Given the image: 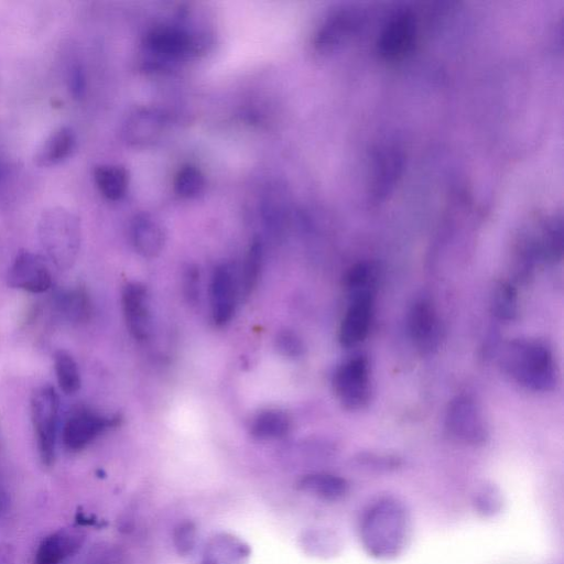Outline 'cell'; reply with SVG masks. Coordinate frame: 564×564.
Returning <instances> with one entry per match:
<instances>
[{
	"label": "cell",
	"instance_id": "cell-1",
	"mask_svg": "<svg viewBox=\"0 0 564 564\" xmlns=\"http://www.w3.org/2000/svg\"><path fill=\"white\" fill-rule=\"evenodd\" d=\"M410 533V520L403 504L384 498L368 506L361 519L360 536L368 555L381 560L394 559L404 551Z\"/></svg>",
	"mask_w": 564,
	"mask_h": 564
},
{
	"label": "cell",
	"instance_id": "cell-2",
	"mask_svg": "<svg viewBox=\"0 0 564 564\" xmlns=\"http://www.w3.org/2000/svg\"><path fill=\"white\" fill-rule=\"evenodd\" d=\"M500 362L507 375L533 392H551L558 384L555 356L539 340L518 339L506 343Z\"/></svg>",
	"mask_w": 564,
	"mask_h": 564
},
{
	"label": "cell",
	"instance_id": "cell-3",
	"mask_svg": "<svg viewBox=\"0 0 564 564\" xmlns=\"http://www.w3.org/2000/svg\"><path fill=\"white\" fill-rule=\"evenodd\" d=\"M39 238L52 264L60 270L73 267L81 247V222L77 215L64 208H51L42 213Z\"/></svg>",
	"mask_w": 564,
	"mask_h": 564
},
{
	"label": "cell",
	"instance_id": "cell-4",
	"mask_svg": "<svg viewBox=\"0 0 564 564\" xmlns=\"http://www.w3.org/2000/svg\"><path fill=\"white\" fill-rule=\"evenodd\" d=\"M150 69H165L202 48L197 37L181 26L162 25L151 29L144 39Z\"/></svg>",
	"mask_w": 564,
	"mask_h": 564
},
{
	"label": "cell",
	"instance_id": "cell-5",
	"mask_svg": "<svg viewBox=\"0 0 564 564\" xmlns=\"http://www.w3.org/2000/svg\"><path fill=\"white\" fill-rule=\"evenodd\" d=\"M31 421L41 463L51 468L56 461L60 401L50 385L37 388L30 400Z\"/></svg>",
	"mask_w": 564,
	"mask_h": 564
},
{
	"label": "cell",
	"instance_id": "cell-6",
	"mask_svg": "<svg viewBox=\"0 0 564 564\" xmlns=\"http://www.w3.org/2000/svg\"><path fill=\"white\" fill-rule=\"evenodd\" d=\"M333 389L342 406L349 410H362L372 397L370 362L365 356H355L335 372Z\"/></svg>",
	"mask_w": 564,
	"mask_h": 564
},
{
	"label": "cell",
	"instance_id": "cell-7",
	"mask_svg": "<svg viewBox=\"0 0 564 564\" xmlns=\"http://www.w3.org/2000/svg\"><path fill=\"white\" fill-rule=\"evenodd\" d=\"M446 428L449 435L471 446H482L490 432L476 401L468 395L455 397L447 410Z\"/></svg>",
	"mask_w": 564,
	"mask_h": 564
},
{
	"label": "cell",
	"instance_id": "cell-8",
	"mask_svg": "<svg viewBox=\"0 0 564 564\" xmlns=\"http://www.w3.org/2000/svg\"><path fill=\"white\" fill-rule=\"evenodd\" d=\"M122 419L105 416L89 408L79 407L65 421L62 439L65 449L77 453L88 448L107 430L116 428Z\"/></svg>",
	"mask_w": 564,
	"mask_h": 564
},
{
	"label": "cell",
	"instance_id": "cell-9",
	"mask_svg": "<svg viewBox=\"0 0 564 564\" xmlns=\"http://www.w3.org/2000/svg\"><path fill=\"white\" fill-rule=\"evenodd\" d=\"M10 288L43 294L52 286L51 271L42 256L28 251L21 252L14 260L7 275Z\"/></svg>",
	"mask_w": 564,
	"mask_h": 564
},
{
	"label": "cell",
	"instance_id": "cell-10",
	"mask_svg": "<svg viewBox=\"0 0 564 564\" xmlns=\"http://www.w3.org/2000/svg\"><path fill=\"white\" fill-rule=\"evenodd\" d=\"M410 338L422 354L438 350L442 339L441 321L436 307L428 299H419L408 316Z\"/></svg>",
	"mask_w": 564,
	"mask_h": 564
},
{
	"label": "cell",
	"instance_id": "cell-11",
	"mask_svg": "<svg viewBox=\"0 0 564 564\" xmlns=\"http://www.w3.org/2000/svg\"><path fill=\"white\" fill-rule=\"evenodd\" d=\"M167 118L155 108L140 107L130 113L123 125V137L129 146H153L164 135Z\"/></svg>",
	"mask_w": 564,
	"mask_h": 564
},
{
	"label": "cell",
	"instance_id": "cell-12",
	"mask_svg": "<svg viewBox=\"0 0 564 564\" xmlns=\"http://www.w3.org/2000/svg\"><path fill=\"white\" fill-rule=\"evenodd\" d=\"M122 305L127 329L138 342H146L153 331L147 288L139 282L124 287Z\"/></svg>",
	"mask_w": 564,
	"mask_h": 564
},
{
	"label": "cell",
	"instance_id": "cell-13",
	"mask_svg": "<svg viewBox=\"0 0 564 564\" xmlns=\"http://www.w3.org/2000/svg\"><path fill=\"white\" fill-rule=\"evenodd\" d=\"M238 286L232 268L223 264L216 267L211 279V313L215 325L225 327L235 314Z\"/></svg>",
	"mask_w": 564,
	"mask_h": 564
},
{
	"label": "cell",
	"instance_id": "cell-14",
	"mask_svg": "<svg viewBox=\"0 0 564 564\" xmlns=\"http://www.w3.org/2000/svg\"><path fill=\"white\" fill-rule=\"evenodd\" d=\"M374 307V292L351 297L350 307L340 325L339 340L345 347L363 342L370 332Z\"/></svg>",
	"mask_w": 564,
	"mask_h": 564
},
{
	"label": "cell",
	"instance_id": "cell-15",
	"mask_svg": "<svg viewBox=\"0 0 564 564\" xmlns=\"http://www.w3.org/2000/svg\"><path fill=\"white\" fill-rule=\"evenodd\" d=\"M416 34L415 17L410 13H400L384 28L378 40V51L387 60L403 58L414 47Z\"/></svg>",
	"mask_w": 564,
	"mask_h": 564
},
{
	"label": "cell",
	"instance_id": "cell-16",
	"mask_svg": "<svg viewBox=\"0 0 564 564\" xmlns=\"http://www.w3.org/2000/svg\"><path fill=\"white\" fill-rule=\"evenodd\" d=\"M86 534L81 527L63 528L40 542L34 564H61L77 555L84 545Z\"/></svg>",
	"mask_w": 564,
	"mask_h": 564
},
{
	"label": "cell",
	"instance_id": "cell-17",
	"mask_svg": "<svg viewBox=\"0 0 564 564\" xmlns=\"http://www.w3.org/2000/svg\"><path fill=\"white\" fill-rule=\"evenodd\" d=\"M77 149V136L73 129L60 127L43 141L35 155V164L41 168H49L68 160Z\"/></svg>",
	"mask_w": 564,
	"mask_h": 564
},
{
	"label": "cell",
	"instance_id": "cell-18",
	"mask_svg": "<svg viewBox=\"0 0 564 564\" xmlns=\"http://www.w3.org/2000/svg\"><path fill=\"white\" fill-rule=\"evenodd\" d=\"M130 237L136 252L146 258L160 255L165 247L166 234L159 222L148 214H139L130 226Z\"/></svg>",
	"mask_w": 564,
	"mask_h": 564
},
{
	"label": "cell",
	"instance_id": "cell-19",
	"mask_svg": "<svg viewBox=\"0 0 564 564\" xmlns=\"http://www.w3.org/2000/svg\"><path fill=\"white\" fill-rule=\"evenodd\" d=\"M251 548L233 535L219 534L206 545L202 564H248Z\"/></svg>",
	"mask_w": 564,
	"mask_h": 564
},
{
	"label": "cell",
	"instance_id": "cell-20",
	"mask_svg": "<svg viewBox=\"0 0 564 564\" xmlns=\"http://www.w3.org/2000/svg\"><path fill=\"white\" fill-rule=\"evenodd\" d=\"M297 488L298 491L328 502L341 501L350 491V485L346 480L328 473L305 475L298 481Z\"/></svg>",
	"mask_w": 564,
	"mask_h": 564
},
{
	"label": "cell",
	"instance_id": "cell-21",
	"mask_svg": "<svg viewBox=\"0 0 564 564\" xmlns=\"http://www.w3.org/2000/svg\"><path fill=\"white\" fill-rule=\"evenodd\" d=\"M291 428V417L279 409L260 411L251 423L252 436L263 441L285 438Z\"/></svg>",
	"mask_w": 564,
	"mask_h": 564
},
{
	"label": "cell",
	"instance_id": "cell-22",
	"mask_svg": "<svg viewBox=\"0 0 564 564\" xmlns=\"http://www.w3.org/2000/svg\"><path fill=\"white\" fill-rule=\"evenodd\" d=\"M93 179L97 190L107 200L121 201L128 191L129 172L123 166H97L93 171Z\"/></svg>",
	"mask_w": 564,
	"mask_h": 564
},
{
	"label": "cell",
	"instance_id": "cell-23",
	"mask_svg": "<svg viewBox=\"0 0 564 564\" xmlns=\"http://www.w3.org/2000/svg\"><path fill=\"white\" fill-rule=\"evenodd\" d=\"M355 25V20L350 12H338L325 21L318 32L314 46L320 51H329L349 35Z\"/></svg>",
	"mask_w": 564,
	"mask_h": 564
},
{
	"label": "cell",
	"instance_id": "cell-24",
	"mask_svg": "<svg viewBox=\"0 0 564 564\" xmlns=\"http://www.w3.org/2000/svg\"><path fill=\"white\" fill-rule=\"evenodd\" d=\"M58 305L65 318L75 323L88 322L91 319L93 306L88 290L82 286L63 292Z\"/></svg>",
	"mask_w": 564,
	"mask_h": 564
},
{
	"label": "cell",
	"instance_id": "cell-25",
	"mask_svg": "<svg viewBox=\"0 0 564 564\" xmlns=\"http://www.w3.org/2000/svg\"><path fill=\"white\" fill-rule=\"evenodd\" d=\"M54 370L60 389L65 395H74L81 389V375L73 356L64 350L54 354Z\"/></svg>",
	"mask_w": 564,
	"mask_h": 564
},
{
	"label": "cell",
	"instance_id": "cell-26",
	"mask_svg": "<svg viewBox=\"0 0 564 564\" xmlns=\"http://www.w3.org/2000/svg\"><path fill=\"white\" fill-rule=\"evenodd\" d=\"M263 263V243L259 238H255L248 247L242 271L241 288L246 297L253 294L256 289L260 276H262Z\"/></svg>",
	"mask_w": 564,
	"mask_h": 564
},
{
	"label": "cell",
	"instance_id": "cell-27",
	"mask_svg": "<svg viewBox=\"0 0 564 564\" xmlns=\"http://www.w3.org/2000/svg\"><path fill=\"white\" fill-rule=\"evenodd\" d=\"M492 312L496 319L504 322L516 320L518 316V295L509 282H500L494 289Z\"/></svg>",
	"mask_w": 564,
	"mask_h": 564
},
{
	"label": "cell",
	"instance_id": "cell-28",
	"mask_svg": "<svg viewBox=\"0 0 564 564\" xmlns=\"http://www.w3.org/2000/svg\"><path fill=\"white\" fill-rule=\"evenodd\" d=\"M263 216L268 231L278 235L285 230L288 218L287 199L274 190L269 191L263 203Z\"/></svg>",
	"mask_w": 564,
	"mask_h": 564
},
{
	"label": "cell",
	"instance_id": "cell-29",
	"mask_svg": "<svg viewBox=\"0 0 564 564\" xmlns=\"http://www.w3.org/2000/svg\"><path fill=\"white\" fill-rule=\"evenodd\" d=\"M400 167V159L395 151H385V153L379 157L375 182V197L379 199L385 197L389 192V188L394 186Z\"/></svg>",
	"mask_w": 564,
	"mask_h": 564
},
{
	"label": "cell",
	"instance_id": "cell-30",
	"mask_svg": "<svg viewBox=\"0 0 564 564\" xmlns=\"http://www.w3.org/2000/svg\"><path fill=\"white\" fill-rule=\"evenodd\" d=\"M204 188L205 178L197 166L186 165L178 171L175 179V192L180 198H198Z\"/></svg>",
	"mask_w": 564,
	"mask_h": 564
},
{
	"label": "cell",
	"instance_id": "cell-31",
	"mask_svg": "<svg viewBox=\"0 0 564 564\" xmlns=\"http://www.w3.org/2000/svg\"><path fill=\"white\" fill-rule=\"evenodd\" d=\"M375 271L371 265L357 264L346 276V287L349 289L350 297L374 292Z\"/></svg>",
	"mask_w": 564,
	"mask_h": 564
},
{
	"label": "cell",
	"instance_id": "cell-32",
	"mask_svg": "<svg viewBox=\"0 0 564 564\" xmlns=\"http://www.w3.org/2000/svg\"><path fill=\"white\" fill-rule=\"evenodd\" d=\"M275 346L281 356L290 360H298L306 353V345L300 336L289 330L281 331L277 334Z\"/></svg>",
	"mask_w": 564,
	"mask_h": 564
},
{
	"label": "cell",
	"instance_id": "cell-33",
	"mask_svg": "<svg viewBox=\"0 0 564 564\" xmlns=\"http://www.w3.org/2000/svg\"><path fill=\"white\" fill-rule=\"evenodd\" d=\"M173 541L180 556H189L197 542V527L190 520H184L176 527Z\"/></svg>",
	"mask_w": 564,
	"mask_h": 564
},
{
	"label": "cell",
	"instance_id": "cell-34",
	"mask_svg": "<svg viewBox=\"0 0 564 564\" xmlns=\"http://www.w3.org/2000/svg\"><path fill=\"white\" fill-rule=\"evenodd\" d=\"M184 294L189 302L197 303L200 297V273L198 268L190 266L184 274Z\"/></svg>",
	"mask_w": 564,
	"mask_h": 564
},
{
	"label": "cell",
	"instance_id": "cell-35",
	"mask_svg": "<svg viewBox=\"0 0 564 564\" xmlns=\"http://www.w3.org/2000/svg\"><path fill=\"white\" fill-rule=\"evenodd\" d=\"M69 88L74 99H81L85 93V74L79 65H74L69 72Z\"/></svg>",
	"mask_w": 564,
	"mask_h": 564
},
{
	"label": "cell",
	"instance_id": "cell-36",
	"mask_svg": "<svg viewBox=\"0 0 564 564\" xmlns=\"http://www.w3.org/2000/svg\"><path fill=\"white\" fill-rule=\"evenodd\" d=\"M75 523H77L78 527L101 528L105 525L103 520H100L92 514L84 512L82 508H79L77 514H75Z\"/></svg>",
	"mask_w": 564,
	"mask_h": 564
},
{
	"label": "cell",
	"instance_id": "cell-37",
	"mask_svg": "<svg viewBox=\"0 0 564 564\" xmlns=\"http://www.w3.org/2000/svg\"><path fill=\"white\" fill-rule=\"evenodd\" d=\"M16 563V551L15 548L7 544V542H2L0 544V564H15Z\"/></svg>",
	"mask_w": 564,
	"mask_h": 564
},
{
	"label": "cell",
	"instance_id": "cell-38",
	"mask_svg": "<svg viewBox=\"0 0 564 564\" xmlns=\"http://www.w3.org/2000/svg\"><path fill=\"white\" fill-rule=\"evenodd\" d=\"M8 503H9V501H8V497H7L6 493H4L3 491H0V516H2L4 513H6Z\"/></svg>",
	"mask_w": 564,
	"mask_h": 564
},
{
	"label": "cell",
	"instance_id": "cell-39",
	"mask_svg": "<svg viewBox=\"0 0 564 564\" xmlns=\"http://www.w3.org/2000/svg\"><path fill=\"white\" fill-rule=\"evenodd\" d=\"M6 177V166L3 160H0V182Z\"/></svg>",
	"mask_w": 564,
	"mask_h": 564
}]
</instances>
